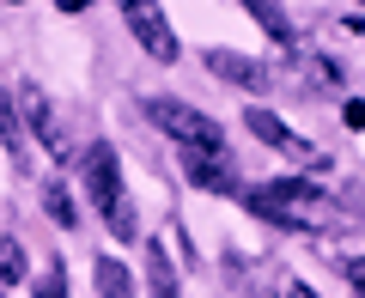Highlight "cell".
Segmentation results:
<instances>
[{
    "mask_svg": "<svg viewBox=\"0 0 365 298\" xmlns=\"http://www.w3.org/2000/svg\"><path fill=\"white\" fill-rule=\"evenodd\" d=\"M91 280H98V298H134V274L122 268L116 256H98V268H91Z\"/></svg>",
    "mask_w": 365,
    "mask_h": 298,
    "instance_id": "cell-11",
    "label": "cell"
},
{
    "mask_svg": "<svg viewBox=\"0 0 365 298\" xmlns=\"http://www.w3.org/2000/svg\"><path fill=\"white\" fill-rule=\"evenodd\" d=\"M244 13H250V19H256V25H262V31H268V37H274V43H299V25H292V19H287V6H274V0H250Z\"/></svg>",
    "mask_w": 365,
    "mask_h": 298,
    "instance_id": "cell-9",
    "label": "cell"
},
{
    "mask_svg": "<svg viewBox=\"0 0 365 298\" xmlns=\"http://www.w3.org/2000/svg\"><path fill=\"white\" fill-rule=\"evenodd\" d=\"M146 116H153L170 140H182V153H220V146H225L220 122H213L207 110L182 104V98H153V104H146Z\"/></svg>",
    "mask_w": 365,
    "mask_h": 298,
    "instance_id": "cell-3",
    "label": "cell"
},
{
    "mask_svg": "<svg viewBox=\"0 0 365 298\" xmlns=\"http://www.w3.org/2000/svg\"><path fill=\"white\" fill-rule=\"evenodd\" d=\"M37 298H67V280H61V268H49L37 280Z\"/></svg>",
    "mask_w": 365,
    "mask_h": 298,
    "instance_id": "cell-15",
    "label": "cell"
},
{
    "mask_svg": "<svg viewBox=\"0 0 365 298\" xmlns=\"http://www.w3.org/2000/svg\"><path fill=\"white\" fill-rule=\"evenodd\" d=\"M244 122H250V134H256V140H268V146H274V153H287V158H299V165H311V170H323V165H329V158L317 153V146H304L299 134L287 128V122L274 116V110H244Z\"/></svg>",
    "mask_w": 365,
    "mask_h": 298,
    "instance_id": "cell-6",
    "label": "cell"
},
{
    "mask_svg": "<svg viewBox=\"0 0 365 298\" xmlns=\"http://www.w3.org/2000/svg\"><path fill=\"white\" fill-rule=\"evenodd\" d=\"M19 116H25V128L37 134L43 146H49L55 158H67V128H61V116H55V104H49V91L43 86H19Z\"/></svg>",
    "mask_w": 365,
    "mask_h": 298,
    "instance_id": "cell-5",
    "label": "cell"
},
{
    "mask_svg": "<svg viewBox=\"0 0 365 298\" xmlns=\"http://www.w3.org/2000/svg\"><path fill=\"white\" fill-rule=\"evenodd\" d=\"M146 292H153V298H182L177 292V268H170V256H165V250H146Z\"/></svg>",
    "mask_w": 365,
    "mask_h": 298,
    "instance_id": "cell-12",
    "label": "cell"
},
{
    "mask_svg": "<svg viewBox=\"0 0 365 298\" xmlns=\"http://www.w3.org/2000/svg\"><path fill=\"white\" fill-rule=\"evenodd\" d=\"M347 286H353V298H365V256L347 262Z\"/></svg>",
    "mask_w": 365,
    "mask_h": 298,
    "instance_id": "cell-17",
    "label": "cell"
},
{
    "mask_svg": "<svg viewBox=\"0 0 365 298\" xmlns=\"http://www.w3.org/2000/svg\"><path fill=\"white\" fill-rule=\"evenodd\" d=\"M86 183H91V201H98V213H104V225H110V237L116 244H134L140 237V220H134V195H128V183H122V158H116V146L110 140H98V146H86Z\"/></svg>",
    "mask_w": 365,
    "mask_h": 298,
    "instance_id": "cell-2",
    "label": "cell"
},
{
    "mask_svg": "<svg viewBox=\"0 0 365 298\" xmlns=\"http://www.w3.org/2000/svg\"><path fill=\"white\" fill-rule=\"evenodd\" d=\"M287 298H317V292H311L304 280H292V286H287Z\"/></svg>",
    "mask_w": 365,
    "mask_h": 298,
    "instance_id": "cell-18",
    "label": "cell"
},
{
    "mask_svg": "<svg viewBox=\"0 0 365 298\" xmlns=\"http://www.w3.org/2000/svg\"><path fill=\"white\" fill-rule=\"evenodd\" d=\"M182 177L195 183V189H207V195H237V189H244L225 146H220V153H182Z\"/></svg>",
    "mask_w": 365,
    "mask_h": 298,
    "instance_id": "cell-7",
    "label": "cell"
},
{
    "mask_svg": "<svg viewBox=\"0 0 365 298\" xmlns=\"http://www.w3.org/2000/svg\"><path fill=\"white\" fill-rule=\"evenodd\" d=\"M0 146L13 153V165H25V116H19L13 91H0Z\"/></svg>",
    "mask_w": 365,
    "mask_h": 298,
    "instance_id": "cell-10",
    "label": "cell"
},
{
    "mask_svg": "<svg viewBox=\"0 0 365 298\" xmlns=\"http://www.w3.org/2000/svg\"><path fill=\"white\" fill-rule=\"evenodd\" d=\"M207 73L232 79L237 91H250V98H262V91H268V67L250 61V55H237V49H207Z\"/></svg>",
    "mask_w": 365,
    "mask_h": 298,
    "instance_id": "cell-8",
    "label": "cell"
},
{
    "mask_svg": "<svg viewBox=\"0 0 365 298\" xmlns=\"http://www.w3.org/2000/svg\"><path fill=\"white\" fill-rule=\"evenodd\" d=\"M122 19H128L134 43H140V49L153 55L158 67H165V61H177V31H170V19L158 13L153 0H122Z\"/></svg>",
    "mask_w": 365,
    "mask_h": 298,
    "instance_id": "cell-4",
    "label": "cell"
},
{
    "mask_svg": "<svg viewBox=\"0 0 365 298\" xmlns=\"http://www.w3.org/2000/svg\"><path fill=\"white\" fill-rule=\"evenodd\" d=\"M341 122H347V128H365V98H347V104H341Z\"/></svg>",
    "mask_w": 365,
    "mask_h": 298,
    "instance_id": "cell-16",
    "label": "cell"
},
{
    "mask_svg": "<svg viewBox=\"0 0 365 298\" xmlns=\"http://www.w3.org/2000/svg\"><path fill=\"white\" fill-rule=\"evenodd\" d=\"M43 213H49L61 232H73V225H79V207H73V195H67L61 183H43Z\"/></svg>",
    "mask_w": 365,
    "mask_h": 298,
    "instance_id": "cell-13",
    "label": "cell"
},
{
    "mask_svg": "<svg viewBox=\"0 0 365 298\" xmlns=\"http://www.w3.org/2000/svg\"><path fill=\"white\" fill-rule=\"evenodd\" d=\"M0 298H6V292H0Z\"/></svg>",
    "mask_w": 365,
    "mask_h": 298,
    "instance_id": "cell-19",
    "label": "cell"
},
{
    "mask_svg": "<svg viewBox=\"0 0 365 298\" xmlns=\"http://www.w3.org/2000/svg\"><path fill=\"white\" fill-rule=\"evenodd\" d=\"M25 244L19 237H0V286H13V280H25Z\"/></svg>",
    "mask_w": 365,
    "mask_h": 298,
    "instance_id": "cell-14",
    "label": "cell"
},
{
    "mask_svg": "<svg viewBox=\"0 0 365 298\" xmlns=\"http://www.w3.org/2000/svg\"><path fill=\"white\" fill-rule=\"evenodd\" d=\"M250 213L268 225H287V232H323L329 225V195L304 177H274V183H256L244 189Z\"/></svg>",
    "mask_w": 365,
    "mask_h": 298,
    "instance_id": "cell-1",
    "label": "cell"
}]
</instances>
